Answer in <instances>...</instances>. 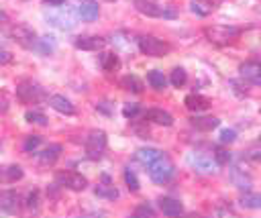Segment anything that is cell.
I'll return each instance as SVG.
<instances>
[{
    "label": "cell",
    "instance_id": "1",
    "mask_svg": "<svg viewBox=\"0 0 261 218\" xmlns=\"http://www.w3.org/2000/svg\"><path fill=\"white\" fill-rule=\"evenodd\" d=\"M204 35L214 45H228V43H232L241 35V29L226 26V24H214V26H206L204 29Z\"/></svg>",
    "mask_w": 261,
    "mask_h": 218
},
{
    "label": "cell",
    "instance_id": "2",
    "mask_svg": "<svg viewBox=\"0 0 261 218\" xmlns=\"http://www.w3.org/2000/svg\"><path fill=\"white\" fill-rule=\"evenodd\" d=\"M16 98L24 104H39L41 100H45V90L35 84L33 79H22L18 86H16Z\"/></svg>",
    "mask_w": 261,
    "mask_h": 218
},
{
    "label": "cell",
    "instance_id": "3",
    "mask_svg": "<svg viewBox=\"0 0 261 218\" xmlns=\"http://www.w3.org/2000/svg\"><path fill=\"white\" fill-rule=\"evenodd\" d=\"M149 175H151V179L155 183H167L175 175V167H173L171 159H167L165 155H161L159 159H155L149 165Z\"/></svg>",
    "mask_w": 261,
    "mask_h": 218
},
{
    "label": "cell",
    "instance_id": "4",
    "mask_svg": "<svg viewBox=\"0 0 261 218\" xmlns=\"http://www.w3.org/2000/svg\"><path fill=\"white\" fill-rule=\"evenodd\" d=\"M137 45H139L141 53H145V55H149V57H163V55H167V53L171 51V47H169L165 41H161V39H157V37H153V35H143V37H139Z\"/></svg>",
    "mask_w": 261,
    "mask_h": 218
},
{
    "label": "cell",
    "instance_id": "5",
    "mask_svg": "<svg viewBox=\"0 0 261 218\" xmlns=\"http://www.w3.org/2000/svg\"><path fill=\"white\" fill-rule=\"evenodd\" d=\"M106 145H108V139H106V132L104 130H92L88 137H86V155L88 159H102L104 151H106Z\"/></svg>",
    "mask_w": 261,
    "mask_h": 218
},
{
    "label": "cell",
    "instance_id": "6",
    "mask_svg": "<svg viewBox=\"0 0 261 218\" xmlns=\"http://www.w3.org/2000/svg\"><path fill=\"white\" fill-rule=\"evenodd\" d=\"M55 181H57V185L67 187L71 192H82V189L88 187V179L77 171H57Z\"/></svg>",
    "mask_w": 261,
    "mask_h": 218
},
{
    "label": "cell",
    "instance_id": "7",
    "mask_svg": "<svg viewBox=\"0 0 261 218\" xmlns=\"http://www.w3.org/2000/svg\"><path fill=\"white\" fill-rule=\"evenodd\" d=\"M188 163H190V167H192L194 171L204 173V175L216 173V171H218V167H220L216 161H212V159H210V157H206L204 153H190V155H188Z\"/></svg>",
    "mask_w": 261,
    "mask_h": 218
},
{
    "label": "cell",
    "instance_id": "8",
    "mask_svg": "<svg viewBox=\"0 0 261 218\" xmlns=\"http://www.w3.org/2000/svg\"><path fill=\"white\" fill-rule=\"evenodd\" d=\"M10 35H12V39H14L20 47H24V49H35L37 35H35V31H33L31 26H27V24H14V26L10 29Z\"/></svg>",
    "mask_w": 261,
    "mask_h": 218
},
{
    "label": "cell",
    "instance_id": "9",
    "mask_svg": "<svg viewBox=\"0 0 261 218\" xmlns=\"http://www.w3.org/2000/svg\"><path fill=\"white\" fill-rule=\"evenodd\" d=\"M20 208V196L14 189L0 192V210L6 214H16Z\"/></svg>",
    "mask_w": 261,
    "mask_h": 218
},
{
    "label": "cell",
    "instance_id": "10",
    "mask_svg": "<svg viewBox=\"0 0 261 218\" xmlns=\"http://www.w3.org/2000/svg\"><path fill=\"white\" fill-rule=\"evenodd\" d=\"M241 77L251 84H261V61H247L239 67Z\"/></svg>",
    "mask_w": 261,
    "mask_h": 218
},
{
    "label": "cell",
    "instance_id": "11",
    "mask_svg": "<svg viewBox=\"0 0 261 218\" xmlns=\"http://www.w3.org/2000/svg\"><path fill=\"white\" fill-rule=\"evenodd\" d=\"M73 45L82 51H98L106 45V41L102 37H94V35H84V37H77L73 41Z\"/></svg>",
    "mask_w": 261,
    "mask_h": 218
},
{
    "label": "cell",
    "instance_id": "12",
    "mask_svg": "<svg viewBox=\"0 0 261 218\" xmlns=\"http://www.w3.org/2000/svg\"><path fill=\"white\" fill-rule=\"evenodd\" d=\"M49 106H51L53 110H57L59 114H67V116H71V114L75 112V106H73L65 96H61V94L51 96V98H49Z\"/></svg>",
    "mask_w": 261,
    "mask_h": 218
},
{
    "label": "cell",
    "instance_id": "13",
    "mask_svg": "<svg viewBox=\"0 0 261 218\" xmlns=\"http://www.w3.org/2000/svg\"><path fill=\"white\" fill-rule=\"evenodd\" d=\"M77 14L84 20H96L98 14H100V6H98L96 0H82L80 6H77Z\"/></svg>",
    "mask_w": 261,
    "mask_h": 218
},
{
    "label": "cell",
    "instance_id": "14",
    "mask_svg": "<svg viewBox=\"0 0 261 218\" xmlns=\"http://www.w3.org/2000/svg\"><path fill=\"white\" fill-rule=\"evenodd\" d=\"M135 8L145 16H161V4L157 0H133Z\"/></svg>",
    "mask_w": 261,
    "mask_h": 218
},
{
    "label": "cell",
    "instance_id": "15",
    "mask_svg": "<svg viewBox=\"0 0 261 218\" xmlns=\"http://www.w3.org/2000/svg\"><path fill=\"white\" fill-rule=\"evenodd\" d=\"M184 104L192 112H204L210 106V100L206 96H200V94H188L186 100H184Z\"/></svg>",
    "mask_w": 261,
    "mask_h": 218
},
{
    "label": "cell",
    "instance_id": "16",
    "mask_svg": "<svg viewBox=\"0 0 261 218\" xmlns=\"http://www.w3.org/2000/svg\"><path fill=\"white\" fill-rule=\"evenodd\" d=\"M190 124H192V128H196V130L208 132V130L216 128V126L220 124V120H218L216 116H194V118H190Z\"/></svg>",
    "mask_w": 261,
    "mask_h": 218
},
{
    "label": "cell",
    "instance_id": "17",
    "mask_svg": "<svg viewBox=\"0 0 261 218\" xmlns=\"http://www.w3.org/2000/svg\"><path fill=\"white\" fill-rule=\"evenodd\" d=\"M163 153L159 151V149H155V147H143V149H139L137 153H135V161H139L141 165H145V167H149L155 159H159Z\"/></svg>",
    "mask_w": 261,
    "mask_h": 218
},
{
    "label": "cell",
    "instance_id": "18",
    "mask_svg": "<svg viewBox=\"0 0 261 218\" xmlns=\"http://www.w3.org/2000/svg\"><path fill=\"white\" fill-rule=\"evenodd\" d=\"M157 204H159V210H161L165 216H177V214L184 212L181 202L175 200V198H159Z\"/></svg>",
    "mask_w": 261,
    "mask_h": 218
},
{
    "label": "cell",
    "instance_id": "19",
    "mask_svg": "<svg viewBox=\"0 0 261 218\" xmlns=\"http://www.w3.org/2000/svg\"><path fill=\"white\" fill-rule=\"evenodd\" d=\"M147 120L155 122V124H161V126H171L173 124V116L167 112V110H161V108H151L147 110Z\"/></svg>",
    "mask_w": 261,
    "mask_h": 218
},
{
    "label": "cell",
    "instance_id": "20",
    "mask_svg": "<svg viewBox=\"0 0 261 218\" xmlns=\"http://www.w3.org/2000/svg\"><path fill=\"white\" fill-rule=\"evenodd\" d=\"M59 155H61V145H49L47 149H43L41 153H39V161L43 163V165H51V163H55L57 159H59Z\"/></svg>",
    "mask_w": 261,
    "mask_h": 218
},
{
    "label": "cell",
    "instance_id": "21",
    "mask_svg": "<svg viewBox=\"0 0 261 218\" xmlns=\"http://www.w3.org/2000/svg\"><path fill=\"white\" fill-rule=\"evenodd\" d=\"M239 204L243 208H249V210H261V194H253V192H245L241 198H239Z\"/></svg>",
    "mask_w": 261,
    "mask_h": 218
},
{
    "label": "cell",
    "instance_id": "22",
    "mask_svg": "<svg viewBox=\"0 0 261 218\" xmlns=\"http://www.w3.org/2000/svg\"><path fill=\"white\" fill-rule=\"evenodd\" d=\"M230 181H232L239 189H251V185H253L251 177L245 175V171H241V169H232V171H230Z\"/></svg>",
    "mask_w": 261,
    "mask_h": 218
},
{
    "label": "cell",
    "instance_id": "23",
    "mask_svg": "<svg viewBox=\"0 0 261 218\" xmlns=\"http://www.w3.org/2000/svg\"><path fill=\"white\" fill-rule=\"evenodd\" d=\"M100 65H102L104 71H114V69L120 67V59L114 53H102L100 55Z\"/></svg>",
    "mask_w": 261,
    "mask_h": 218
},
{
    "label": "cell",
    "instance_id": "24",
    "mask_svg": "<svg viewBox=\"0 0 261 218\" xmlns=\"http://www.w3.org/2000/svg\"><path fill=\"white\" fill-rule=\"evenodd\" d=\"M120 86L128 92H135V94H141L143 92V81L137 77V75H124L120 79Z\"/></svg>",
    "mask_w": 261,
    "mask_h": 218
},
{
    "label": "cell",
    "instance_id": "25",
    "mask_svg": "<svg viewBox=\"0 0 261 218\" xmlns=\"http://www.w3.org/2000/svg\"><path fill=\"white\" fill-rule=\"evenodd\" d=\"M94 194H96L98 198H108V200L118 198V189H116L114 185H110V183H98V185L94 187Z\"/></svg>",
    "mask_w": 261,
    "mask_h": 218
},
{
    "label": "cell",
    "instance_id": "26",
    "mask_svg": "<svg viewBox=\"0 0 261 218\" xmlns=\"http://www.w3.org/2000/svg\"><path fill=\"white\" fill-rule=\"evenodd\" d=\"M35 49H37L41 55H51V53L55 51V41H53L51 37H41V39H37Z\"/></svg>",
    "mask_w": 261,
    "mask_h": 218
},
{
    "label": "cell",
    "instance_id": "27",
    "mask_svg": "<svg viewBox=\"0 0 261 218\" xmlns=\"http://www.w3.org/2000/svg\"><path fill=\"white\" fill-rule=\"evenodd\" d=\"M147 81H149V84H151V88H155V90H163V88H165V84H167V79H165L163 71H159V69L149 71Z\"/></svg>",
    "mask_w": 261,
    "mask_h": 218
},
{
    "label": "cell",
    "instance_id": "28",
    "mask_svg": "<svg viewBox=\"0 0 261 218\" xmlns=\"http://www.w3.org/2000/svg\"><path fill=\"white\" fill-rule=\"evenodd\" d=\"M169 81H171V86L181 88V86L188 81V73H186V69H184V67H175V69L171 71V75H169Z\"/></svg>",
    "mask_w": 261,
    "mask_h": 218
},
{
    "label": "cell",
    "instance_id": "29",
    "mask_svg": "<svg viewBox=\"0 0 261 218\" xmlns=\"http://www.w3.org/2000/svg\"><path fill=\"white\" fill-rule=\"evenodd\" d=\"M2 177L6 179V181H18L20 177H22V169H20V165H8L6 169H4V173H2Z\"/></svg>",
    "mask_w": 261,
    "mask_h": 218
},
{
    "label": "cell",
    "instance_id": "30",
    "mask_svg": "<svg viewBox=\"0 0 261 218\" xmlns=\"http://www.w3.org/2000/svg\"><path fill=\"white\" fill-rule=\"evenodd\" d=\"M24 118H27L31 124H41V126L47 124V116H45L43 112H37V110H29V112L24 114Z\"/></svg>",
    "mask_w": 261,
    "mask_h": 218
},
{
    "label": "cell",
    "instance_id": "31",
    "mask_svg": "<svg viewBox=\"0 0 261 218\" xmlns=\"http://www.w3.org/2000/svg\"><path fill=\"white\" fill-rule=\"evenodd\" d=\"M124 181H126V187H128L130 192H139V187H141V183H139V179H137V175H135V171H130V169H126V171H124Z\"/></svg>",
    "mask_w": 261,
    "mask_h": 218
},
{
    "label": "cell",
    "instance_id": "32",
    "mask_svg": "<svg viewBox=\"0 0 261 218\" xmlns=\"http://www.w3.org/2000/svg\"><path fill=\"white\" fill-rule=\"evenodd\" d=\"M214 161H216L218 165H228V163H230V153H228L226 149L218 147V149H214Z\"/></svg>",
    "mask_w": 261,
    "mask_h": 218
},
{
    "label": "cell",
    "instance_id": "33",
    "mask_svg": "<svg viewBox=\"0 0 261 218\" xmlns=\"http://www.w3.org/2000/svg\"><path fill=\"white\" fill-rule=\"evenodd\" d=\"M51 24H55V26H59V29H71L75 22L69 18V16H51Z\"/></svg>",
    "mask_w": 261,
    "mask_h": 218
},
{
    "label": "cell",
    "instance_id": "34",
    "mask_svg": "<svg viewBox=\"0 0 261 218\" xmlns=\"http://www.w3.org/2000/svg\"><path fill=\"white\" fill-rule=\"evenodd\" d=\"M39 145H41V137H39V134H31V137H27V141L22 143V149L31 153V151H35Z\"/></svg>",
    "mask_w": 261,
    "mask_h": 218
},
{
    "label": "cell",
    "instance_id": "35",
    "mask_svg": "<svg viewBox=\"0 0 261 218\" xmlns=\"http://www.w3.org/2000/svg\"><path fill=\"white\" fill-rule=\"evenodd\" d=\"M192 12L194 14H198V16H206V14H210L212 12V8H208L206 4H202L200 0H194L192 2Z\"/></svg>",
    "mask_w": 261,
    "mask_h": 218
},
{
    "label": "cell",
    "instance_id": "36",
    "mask_svg": "<svg viewBox=\"0 0 261 218\" xmlns=\"http://www.w3.org/2000/svg\"><path fill=\"white\" fill-rule=\"evenodd\" d=\"M24 206H27L29 210H37V208H39V192H37V189L29 192V196H27V202H24Z\"/></svg>",
    "mask_w": 261,
    "mask_h": 218
},
{
    "label": "cell",
    "instance_id": "37",
    "mask_svg": "<svg viewBox=\"0 0 261 218\" xmlns=\"http://www.w3.org/2000/svg\"><path fill=\"white\" fill-rule=\"evenodd\" d=\"M135 216H155V210L151 208V206H147V204H143V206H139L137 210H135Z\"/></svg>",
    "mask_w": 261,
    "mask_h": 218
},
{
    "label": "cell",
    "instance_id": "38",
    "mask_svg": "<svg viewBox=\"0 0 261 218\" xmlns=\"http://www.w3.org/2000/svg\"><path fill=\"white\" fill-rule=\"evenodd\" d=\"M137 112H139V104H124V108H122L124 118H133Z\"/></svg>",
    "mask_w": 261,
    "mask_h": 218
},
{
    "label": "cell",
    "instance_id": "39",
    "mask_svg": "<svg viewBox=\"0 0 261 218\" xmlns=\"http://www.w3.org/2000/svg\"><path fill=\"white\" fill-rule=\"evenodd\" d=\"M237 139V132L232 130V128H224L222 132H220V141L222 143H232Z\"/></svg>",
    "mask_w": 261,
    "mask_h": 218
},
{
    "label": "cell",
    "instance_id": "40",
    "mask_svg": "<svg viewBox=\"0 0 261 218\" xmlns=\"http://www.w3.org/2000/svg\"><path fill=\"white\" fill-rule=\"evenodd\" d=\"M175 14H177V12H175L173 6H163V8H161V16H163V18H173Z\"/></svg>",
    "mask_w": 261,
    "mask_h": 218
},
{
    "label": "cell",
    "instance_id": "41",
    "mask_svg": "<svg viewBox=\"0 0 261 218\" xmlns=\"http://www.w3.org/2000/svg\"><path fill=\"white\" fill-rule=\"evenodd\" d=\"M12 61V55H10V51H6V49H0V65H4V63H10Z\"/></svg>",
    "mask_w": 261,
    "mask_h": 218
},
{
    "label": "cell",
    "instance_id": "42",
    "mask_svg": "<svg viewBox=\"0 0 261 218\" xmlns=\"http://www.w3.org/2000/svg\"><path fill=\"white\" fill-rule=\"evenodd\" d=\"M200 2H202V4H206L208 8H212V10H214V8H216V6H218L222 0H200Z\"/></svg>",
    "mask_w": 261,
    "mask_h": 218
},
{
    "label": "cell",
    "instance_id": "43",
    "mask_svg": "<svg viewBox=\"0 0 261 218\" xmlns=\"http://www.w3.org/2000/svg\"><path fill=\"white\" fill-rule=\"evenodd\" d=\"M45 4H49V6H63L65 4V0H43Z\"/></svg>",
    "mask_w": 261,
    "mask_h": 218
},
{
    "label": "cell",
    "instance_id": "44",
    "mask_svg": "<svg viewBox=\"0 0 261 218\" xmlns=\"http://www.w3.org/2000/svg\"><path fill=\"white\" fill-rule=\"evenodd\" d=\"M8 108V100H6V96L0 92V110H6Z\"/></svg>",
    "mask_w": 261,
    "mask_h": 218
},
{
    "label": "cell",
    "instance_id": "45",
    "mask_svg": "<svg viewBox=\"0 0 261 218\" xmlns=\"http://www.w3.org/2000/svg\"><path fill=\"white\" fill-rule=\"evenodd\" d=\"M6 20H8V14H6V12L0 8V22H6Z\"/></svg>",
    "mask_w": 261,
    "mask_h": 218
},
{
    "label": "cell",
    "instance_id": "46",
    "mask_svg": "<svg viewBox=\"0 0 261 218\" xmlns=\"http://www.w3.org/2000/svg\"><path fill=\"white\" fill-rule=\"evenodd\" d=\"M106 2H114V0H106Z\"/></svg>",
    "mask_w": 261,
    "mask_h": 218
}]
</instances>
